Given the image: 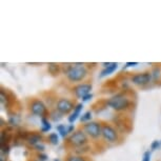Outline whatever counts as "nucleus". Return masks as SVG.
<instances>
[{
    "label": "nucleus",
    "mask_w": 161,
    "mask_h": 161,
    "mask_svg": "<svg viewBox=\"0 0 161 161\" xmlns=\"http://www.w3.org/2000/svg\"><path fill=\"white\" fill-rule=\"evenodd\" d=\"M64 75L66 79L72 83H78L83 81L89 75V69L84 63H74V64H68Z\"/></svg>",
    "instance_id": "f257e3e1"
},
{
    "label": "nucleus",
    "mask_w": 161,
    "mask_h": 161,
    "mask_svg": "<svg viewBox=\"0 0 161 161\" xmlns=\"http://www.w3.org/2000/svg\"><path fill=\"white\" fill-rule=\"evenodd\" d=\"M132 101L126 94L119 93L106 100V105L116 112H125L130 108Z\"/></svg>",
    "instance_id": "f03ea898"
},
{
    "label": "nucleus",
    "mask_w": 161,
    "mask_h": 161,
    "mask_svg": "<svg viewBox=\"0 0 161 161\" xmlns=\"http://www.w3.org/2000/svg\"><path fill=\"white\" fill-rule=\"evenodd\" d=\"M66 144L73 148L86 147L89 144V136L82 129H78L66 138Z\"/></svg>",
    "instance_id": "7ed1b4c3"
},
{
    "label": "nucleus",
    "mask_w": 161,
    "mask_h": 161,
    "mask_svg": "<svg viewBox=\"0 0 161 161\" xmlns=\"http://www.w3.org/2000/svg\"><path fill=\"white\" fill-rule=\"evenodd\" d=\"M103 140L108 143H117L119 141V133L113 125L108 123H102V135Z\"/></svg>",
    "instance_id": "20e7f679"
},
{
    "label": "nucleus",
    "mask_w": 161,
    "mask_h": 161,
    "mask_svg": "<svg viewBox=\"0 0 161 161\" xmlns=\"http://www.w3.org/2000/svg\"><path fill=\"white\" fill-rule=\"evenodd\" d=\"M82 130L89 136V138L98 139L102 135V123L98 121H90L83 124Z\"/></svg>",
    "instance_id": "39448f33"
},
{
    "label": "nucleus",
    "mask_w": 161,
    "mask_h": 161,
    "mask_svg": "<svg viewBox=\"0 0 161 161\" xmlns=\"http://www.w3.org/2000/svg\"><path fill=\"white\" fill-rule=\"evenodd\" d=\"M30 112L37 117L43 118L47 115V108L45 103L40 99H33L29 104Z\"/></svg>",
    "instance_id": "423d86ee"
},
{
    "label": "nucleus",
    "mask_w": 161,
    "mask_h": 161,
    "mask_svg": "<svg viewBox=\"0 0 161 161\" xmlns=\"http://www.w3.org/2000/svg\"><path fill=\"white\" fill-rule=\"evenodd\" d=\"M76 104L69 98H59L56 101L55 108L62 115H71L75 110Z\"/></svg>",
    "instance_id": "0eeeda50"
},
{
    "label": "nucleus",
    "mask_w": 161,
    "mask_h": 161,
    "mask_svg": "<svg viewBox=\"0 0 161 161\" xmlns=\"http://www.w3.org/2000/svg\"><path fill=\"white\" fill-rule=\"evenodd\" d=\"M153 81L151 72H143V73H137L130 77V82L137 86H145L150 84Z\"/></svg>",
    "instance_id": "6e6552de"
},
{
    "label": "nucleus",
    "mask_w": 161,
    "mask_h": 161,
    "mask_svg": "<svg viewBox=\"0 0 161 161\" xmlns=\"http://www.w3.org/2000/svg\"><path fill=\"white\" fill-rule=\"evenodd\" d=\"M93 89V86L91 83H78L77 86L73 87V93L78 99H82L83 97L91 94V91Z\"/></svg>",
    "instance_id": "1a4fd4ad"
},
{
    "label": "nucleus",
    "mask_w": 161,
    "mask_h": 161,
    "mask_svg": "<svg viewBox=\"0 0 161 161\" xmlns=\"http://www.w3.org/2000/svg\"><path fill=\"white\" fill-rule=\"evenodd\" d=\"M42 140H43V137H42V135L39 132H29L25 142L30 147H35L37 144L42 143Z\"/></svg>",
    "instance_id": "9d476101"
},
{
    "label": "nucleus",
    "mask_w": 161,
    "mask_h": 161,
    "mask_svg": "<svg viewBox=\"0 0 161 161\" xmlns=\"http://www.w3.org/2000/svg\"><path fill=\"white\" fill-rule=\"evenodd\" d=\"M102 65H103V69L99 75L100 78H103V77H105V76L113 74L118 69V63L116 62H108V63L104 62V63H102Z\"/></svg>",
    "instance_id": "9b49d317"
},
{
    "label": "nucleus",
    "mask_w": 161,
    "mask_h": 161,
    "mask_svg": "<svg viewBox=\"0 0 161 161\" xmlns=\"http://www.w3.org/2000/svg\"><path fill=\"white\" fill-rule=\"evenodd\" d=\"M82 110H83V104H82V103H78V104H76L75 110L73 111V113L69 115V118H68L69 124H74L75 121L78 119L79 116H80V114H81V112H82Z\"/></svg>",
    "instance_id": "f8f14e48"
},
{
    "label": "nucleus",
    "mask_w": 161,
    "mask_h": 161,
    "mask_svg": "<svg viewBox=\"0 0 161 161\" xmlns=\"http://www.w3.org/2000/svg\"><path fill=\"white\" fill-rule=\"evenodd\" d=\"M0 103H1L2 108H8L11 103L10 96H8V92H5L3 89H1V91H0Z\"/></svg>",
    "instance_id": "ddd939ff"
},
{
    "label": "nucleus",
    "mask_w": 161,
    "mask_h": 161,
    "mask_svg": "<svg viewBox=\"0 0 161 161\" xmlns=\"http://www.w3.org/2000/svg\"><path fill=\"white\" fill-rule=\"evenodd\" d=\"M47 71L51 75L58 76L60 74V72H61V65L56 62H50L47 64Z\"/></svg>",
    "instance_id": "4468645a"
},
{
    "label": "nucleus",
    "mask_w": 161,
    "mask_h": 161,
    "mask_svg": "<svg viewBox=\"0 0 161 161\" xmlns=\"http://www.w3.org/2000/svg\"><path fill=\"white\" fill-rule=\"evenodd\" d=\"M48 117H50L51 121H53V122L56 123V122H59V121L62 119L63 115L55 108V110H53V111L50 112V116H48Z\"/></svg>",
    "instance_id": "2eb2a0df"
},
{
    "label": "nucleus",
    "mask_w": 161,
    "mask_h": 161,
    "mask_svg": "<svg viewBox=\"0 0 161 161\" xmlns=\"http://www.w3.org/2000/svg\"><path fill=\"white\" fill-rule=\"evenodd\" d=\"M52 129V124L50 123V121L47 117H43L41 118V129H40V132L41 133H47L50 132Z\"/></svg>",
    "instance_id": "dca6fc26"
},
{
    "label": "nucleus",
    "mask_w": 161,
    "mask_h": 161,
    "mask_svg": "<svg viewBox=\"0 0 161 161\" xmlns=\"http://www.w3.org/2000/svg\"><path fill=\"white\" fill-rule=\"evenodd\" d=\"M56 130H57V132L60 134V136H61L62 138H65L66 136H68L69 134V126L65 125V124H57Z\"/></svg>",
    "instance_id": "f3484780"
},
{
    "label": "nucleus",
    "mask_w": 161,
    "mask_h": 161,
    "mask_svg": "<svg viewBox=\"0 0 161 161\" xmlns=\"http://www.w3.org/2000/svg\"><path fill=\"white\" fill-rule=\"evenodd\" d=\"M65 161H89L86 156H81V155L76 154H69L66 156Z\"/></svg>",
    "instance_id": "a211bd4d"
},
{
    "label": "nucleus",
    "mask_w": 161,
    "mask_h": 161,
    "mask_svg": "<svg viewBox=\"0 0 161 161\" xmlns=\"http://www.w3.org/2000/svg\"><path fill=\"white\" fill-rule=\"evenodd\" d=\"M151 74H152V77H153V81H158L160 80L161 78V68L160 66H154L153 69L151 71Z\"/></svg>",
    "instance_id": "6ab92c4d"
},
{
    "label": "nucleus",
    "mask_w": 161,
    "mask_h": 161,
    "mask_svg": "<svg viewBox=\"0 0 161 161\" xmlns=\"http://www.w3.org/2000/svg\"><path fill=\"white\" fill-rule=\"evenodd\" d=\"M8 124H10L11 126H17V125H19V123H20V117H19V115H16V114L11 115V116L8 117Z\"/></svg>",
    "instance_id": "aec40b11"
},
{
    "label": "nucleus",
    "mask_w": 161,
    "mask_h": 161,
    "mask_svg": "<svg viewBox=\"0 0 161 161\" xmlns=\"http://www.w3.org/2000/svg\"><path fill=\"white\" fill-rule=\"evenodd\" d=\"M47 140L48 142L52 144V145H57L59 143V136L57 133H51L47 137Z\"/></svg>",
    "instance_id": "412c9836"
},
{
    "label": "nucleus",
    "mask_w": 161,
    "mask_h": 161,
    "mask_svg": "<svg viewBox=\"0 0 161 161\" xmlns=\"http://www.w3.org/2000/svg\"><path fill=\"white\" fill-rule=\"evenodd\" d=\"M92 116H93V113L91 111H87L84 114H82V116L80 117V121L82 122L83 124L84 123H87L90 122V121H92L91 119H92Z\"/></svg>",
    "instance_id": "4be33fe9"
},
{
    "label": "nucleus",
    "mask_w": 161,
    "mask_h": 161,
    "mask_svg": "<svg viewBox=\"0 0 161 161\" xmlns=\"http://www.w3.org/2000/svg\"><path fill=\"white\" fill-rule=\"evenodd\" d=\"M161 147L160 145V140H154L151 144V150L152 151H156Z\"/></svg>",
    "instance_id": "5701e85b"
},
{
    "label": "nucleus",
    "mask_w": 161,
    "mask_h": 161,
    "mask_svg": "<svg viewBox=\"0 0 161 161\" xmlns=\"http://www.w3.org/2000/svg\"><path fill=\"white\" fill-rule=\"evenodd\" d=\"M141 161H151V152L150 151L144 152L143 157H142V160Z\"/></svg>",
    "instance_id": "b1692460"
},
{
    "label": "nucleus",
    "mask_w": 161,
    "mask_h": 161,
    "mask_svg": "<svg viewBox=\"0 0 161 161\" xmlns=\"http://www.w3.org/2000/svg\"><path fill=\"white\" fill-rule=\"evenodd\" d=\"M36 151H38L39 153H43L44 152V150H45V147H44V144L43 143H39V144H37L36 147H34Z\"/></svg>",
    "instance_id": "393cba45"
},
{
    "label": "nucleus",
    "mask_w": 161,
    "mask_h": 161,
    "mask_svg": "<svg viewBox=\"0 0 161 161\" xmlns=\"http://www.w3.org/2000/svg\"><path fill=\"white\" fill-rule=\"evenodd\" d=\"M37 158H38V160L39 161H47V154H44V153H39L37 155Z\"/></svg>",
    "instance_id": "a878e982"
},
{
    "label": "nucleus",
    "mask_w": 161,
    "mask_h": 161,
    "mask_svg": "<svg viewBox=\"0 0 161 161\" xmlns=\"http://www.w3.org/2000/svg\"><path fill=\"white\" fill-rule=\"evenodd\" d=\"M92 98H93V95H92V94H89V95H86V97H83V98H82V101H83V102L90 101V100L92 99Z\"/></svg>",
    "instance_id": "bb28decb"
},
{
    "label": "nucleus",
    "mask_w": 161,
    "mask_h": 161,
    "mask_svg": "<svg viewBox=\"0 0 161 161\" xmlns=\"http://www.w3.org/2000/svg\"><path fill=\"white\" fill-rule=\"evenodd\" d=\"M135 65H138V62H126L124 68H130V66H135Z\"/></svg>",
    "instance_id": "cd10ccee"
},
{
    "label": "nucleus",
    "mask_w": 161,
    "mask_h": 161,
    "mask_svg": "<svg viewBox=\"0 0 161 161\" xmlns=\"http://www.w3.org/2000/svg\"><path fill=\"white\" fill-rule=\"evenodd\" d=\"M53 161H61V160H60V159H58V158H56V159H54Z\"/></svg>",
    "instance_id": "c85d7f7f"
},
{
    "label": "nucleus",
    "mask_w": 161,
    "mask_h": 161,
    "mask_svg": "<svg viewBox=\"0 0 161 161\" xmlns=\"http://www.w3.org/2000/svg\"><path fill=\"white\" fill-rule=\"evenodd\" d=\"M160 145H161V140H160Z\"/></svg>",
    "instance_id": "c756f323"
}]
</instances>
